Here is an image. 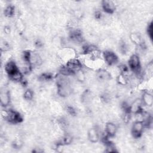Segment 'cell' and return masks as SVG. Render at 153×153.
<instances>
[{"label":"cell","instance_id":"obj_1","mask_svg":"<svg viewBox=\"0 0 153 153\" xmlns=\"http://www.w3.org/2000/svg\"><path fill=\"white\" fill-rule=\"evenodd\" d=\"M128 66L131 71L139 74L140 71V59L138 56L136 54L132 55L128 60Z\"/></svg>","mask_w":153,"mask_h":153},{"label":"cell","instance_id":"obj_2","mask_svg":"<svg viewBox=\"0 0 153 153\" xmlns=\"http://www.w3.org/2000/svg\"><path fill=\"white\" fill-rule=\"evenodd\" d=\"M65 66L71 72V73L73 74L81 70L82 65L78 59L74 58L68 61Z\"/></svg>","mask_w":153,"mask_h":153},{"label":"cell","instance_id":"obj_3","mask_svg":"<svg viewBox=\"0 0 153 153\" xmlns=\"http://www.w3.org/2000/svg\"><path fill=\"white\" fill-rule=\"evenodd\" d=\"M143 124L142 121H136L132 126V134L135 138L139 137L143 130Z\"/></svg>","mask_w":153,"mask_h":153},{"label":"cell","instance_id":"obj_4","mask_svg":"<svg viewBox=\"0 0 153 153\" xmlns=\"http://www.w3.org/2000/svg\"><path fill=\"white\" fill-rule=\"evenodd\" d=\"M103 56L105 59V61L110 65L115 64L118 60L116 54L111 51H105L103 54Z\"/></svg>","mask_w":153,"mask_h":153},{"label":"cell","instance_id":"obj_5","mask_svg":"<svg viewBox=\"0 0 153 153\" xmlns=\"http://www.w3.org/2000/svg\"><path fill=\"white\" fill-rule=\"evenodd\" d=\"M102 7L103 10L108 14L113 13L115 10V4L112 1H103Z\"/></svg>","mask_w":153,"mask_h":153},{"label":"cell","instance_id":"obj_6","mask_svg":"<svg viewBox=\"0 0 153 153\" xmlns=\"http://www.w3.org/2000/svg\"><path fill=\"white\" fill-rule=\"evenodd\" d=\"M18 70L19 69L13 61H10L7 62L5 65V71L8 76L12 75Z\"/></svg>","mask_w":153,"mask_h":153},{"label":"cell","instance_id":"obj_7","mask_svg":"<svg viewBox=\"0 0 153 153\" xmlns=\"http://www.w3.org/2000/svg\"><path fill=\"white\" fill-rule=\"evenodd\" d=\"M117 131V127L112 123H108L105 126V132L108 136H114Z\"/></svg>","mask_w":153,"mask_h":153},{"label":"cell","instance_id":"obj_8","mask_svg":"<svg viewBox=\"0 0 153 153\" xmlns=\"http://www.w3.org/2000/svg\"><path fill=\"white\" fill-rule=\"evenodd\" d=\"M88 137L89 140L91 142L94 143L97 142L99 138V135L97 130L95 128H91L88 132Z\"/></svg>","mask_w":153,"mask_h":153},{"label":"cell","instance_id":"obj_9","mask_svg":"<svg viewBox=\"0 0 153 153\" xmlns=\"http://www.w3.org/2000/svg\"><path fill=\"white\" fill-rule=\"evenodd\" d=\"M0 99H1V103L2 106H8L10 101V96L9 92L7 91H1Z\"/></svg>","mask_w":153,"mask_h":153},{"label":"cell","instance_id":"obj_10","mask_svg":"<svg viewBox=\"0 0 153 153\" xmlns=\"http://www.w3.org/2000/svg\"><path fill=\"white\" fill-rule=\"evenodd\" d=\"M142 102L146 106H151L153 103V97L152 94L148 92H145L142 97Z\"/></svg>","mask_w":153,"mask_h":153},{"label":"cell","instance_id":"obj_11","mask_svg":"<svg viewBox=\"0 0 153 153\" xmlns=\"http://www.w3.org/2000/svg\"><path fill=\"white\" fill-rule=\"evenodd\" d=\"M10 78L14 81H19L20 82L22 79H23V74L22 72L21 71H20L19 70H18L17 71H16V72H14V74H13L12 75L9 76Z\"/></svg>","mask_w":153,"mask_h":153},{"label":"cell","instance_id":"obj_12","mask_svg":"<svg viewBox=\"0 0 153 153\" xmlns=\"http://www.w3.org/2000/svg\"><path fill=\"white\" fill-rule=\"evenodd\" d=\"M97 76L100 79L107 80L111 78V75L106 71H100L97 74Z\"/></svg>","mask_w":153,"mask_h":153},{"label":"cell","instance_id":"obj_13","mask_svg":"<svg viewBox=\"0 0 153 153\" xmlns=\"http://www.w3.org/2000/svg\"><path fill=\"white\" fill-rule=\"evenodd\" d=\"M130 39L131 41L134 43L136 45H140L142 44L141 42V39L140 37L139 36V35H138L137 33H131V35H130Z\"/></svg>","mask_w":153,"mask_h":153},{"label":"cell","instance_id":"obj_14","mask_svg":"<svg viewBox=\"0 0 153 153\" xmlns=\"http://www.w3.org/2000/svg\"><path fill=\"white\" fill-rule=\"evenodd\" d=\"M5 16L8 17L13 16L14 14V8L12 5H8L7 7L4 10Z\"/></svg>","mask_w":153,"mask_h":153},{"label":"cell","instance_id":"obj_15","mask_svg":"<svg viewBox=\"0 0 153 153\" xmlns=\"http://www.w3.org/2000/svg\"><path fill=\"white\" fill-rule=\"evenodd\" d=\"M71 142H72V137H71V136H69V135L68 134V135L65 136L62 138L60 145H63V144H65V145H68V144L71 143Z\"/></svg>","mask_w":153,"mask_h":153},{"label":"cell","instance_id":"obj_16","mask_svg":"<svg viewBox=\"0 0 153 153\" xmlns=\"http://www.w3.org/2000/svg\"><path fill=\"white\" fill-rule=\"evenodd\" d=\"M33 91L31 90H30V89L27 90L24 93V98L26 100H31L32 99V97H33Z\"/></svg>","mask_w":153,"mask_h":153},{"label":"cell","instance_id":"obj_17","mask_svg":"<svg viewBox=\"0 0 153 153\" xmlns=\"http://www.w3.org/2000/svg\"><path fill=\"white\" fill-rule=\"evenodd\" d=\"M118 81L119 84L121 85H125L127 83V79L126 75H124L123 74H121L118 76Z\"/></svg>","mask_w":153,"mask_h":153},{"label":"cell","instance_id":"obj_18","mask_svg":"<svg viewBox=\"0 0 153 153\" xmlns=\"http://www.w3.org/2000/svg\"><path fill=\"white\" fill-rule=\"evenodd\" d=\"M148 33L149 36V38L152 39V23H150L148 27Z\"/></svg>","mask_w":153,"mask_h":153},{"label":"cell","instance_id":"obj_19","mask_svg":"<svg viewBox=\"0 0 153 153\" xmlns=\"http://www.w3.org/2000/svg\"><path fill=\"white\" fill-rule=\"evenodd\" d=\"M67 111L68 112L69 114H70L71 115H74L75 114V111L74 110V109L71 107V106H68L67 108Z\"/></svg>","mask_w":153,"mask_h":153}]
</instances>
